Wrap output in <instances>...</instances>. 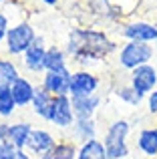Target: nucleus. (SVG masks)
<instances>
[{
  "mask_svg": "<svg viewBox=\"0 0 157 159\" xmlns=\"http://www.w3.org/2000/svg\"><path fill=\"white\" fill-rule=\"evenodd\" d=\"M65 51H67L69 58H73L81 69H87V66L99 65L111 54L119 52V47L115 40L109 39L105 30L77 26L67 34Z\"/></svg>",
  "mask_w": 157,
  "mask_h": 159,
  "instance_id": "obj_1",
  "label": "nucleus"
},
{
  "mask_svg": "<svg viewBox=\"0 0 157 159\" xmlns=\"http://www.w3.org/2000/svg\"><path fill=\"white\" fill-rule=\"evenodd\" d=\"M131 129H133V125L127 119H115L107 125L103 143H105L109 159H127L129 157V153H131V147H129Z\"/></svg>",
  "mask_w": 157,
  "mask_h": 159,
  "instance_id": "obj_2",
  "label": "nucleus"
},
{
  "mask_svg": "<svg viewBox=\"0 0 157 159\" xmlns=\"http://www.w3.org/2000/svg\"><path fill=\"white\" fill-rule=\"evenodd\" d=\"M155 57V44L149 43H135V40H125L119 47L117 52V65L125 70H135L137 66L149 65Z\"/></svg>",
  "mask_w": 157,
  "mask_h": 159,
  "instance_id": "obj_3",
  "label": "nucleus"
},
{
  "mask_svg": "<svg viewBox=\"0 0 157 159\" xmlns=\"http://www.w3.org/2000/svg\"><path fill=\"white\" fill-rule=\"evenodd\" d=\"M36 28L30 20H18L10 26L6 34V40H4L2 48L6 52V57H22L24 51L30 47L32 43L36 40Z\"/></svg>",
  "mask_w": 157,
  "mask_h": 159,
  "instance_id": "obj_4",
  "label": "nucleus"
},
{
  "mask_svg": "<svg viewBox=\"0 0 157 159\" xmlns=\"http://www.w3.org/2000/svg\"><path fill=\"white\" fill-rule=\"evenodd\" d=\"M119 34L125 40H135V43H157V24L147 22V20H129V22L121 24Z\"/></svg>",
  "mask_w": 157,
  "mask_h": 159,
  "instance_id": "obj_5",
  "label": "nucleus"
},
{
  "mask_svg": "<svg viewBox=\"0 0 157 159\" xmlns=\"http://www.w3.org/2000/svg\"><path fill=\"white\" fill-rule=\"evenodd\" d=\"M129 85L145 99L149 93H153L157 89V66L153 62H149V65L137 66L135 70H131L129 73Z\"/></svg>",
  "mask_w": 157,
  "mask_h": 159,
  "instance_id": "obj_6",
  "label": "nucleus"
},
{
  "mask_svg": "<svg viewBox=\"0 0 157 159\" xmlns=\"http://www.w3.org/2000/svg\"><path fill=\"white\" fill-rule=\"evenodd\" d=\"M77 121V115L73 111V99L71 95H63V97H55L51 109V117L48 123L55 125L56 129H71Z\"/></svg>",
  "mask_w": 157,
  "mask_h": 159,
  "instance_id": "obj_7",
  "label": "nucleus"
},
{
  "mask_svg": "<svg viewBox=\"0 0 157 159\" xmlns=\"http://www.w3.org/2000/svg\"><path fill=\"white\" fill-rule=\"evenodd\" d=\"M47 43H44V36H36V40L30 44V47L24 51V54L20 57V62L22 66L28 70V73L34 75H44V58H47Z\"/></svg>",
  "mask_w": 157,
  "mask_h": 159,
  "instance_id": "obj_8",
  "label": "nucleus"
},
{
  "mask_svg": "<svg viewBox=\"0 0 157 159\" xmlns=\"http://www.w3.org/2000/svg\"><path fill=\"white\" fill-rule=\"evenodd\" d=\"M101 87V79L89 69H77L73 70L71 79V97H87L95 95Z\"/></svg>",
  "mask_w": 157,
  "mask_h": 159,
  "instance_id": "obj_9",
  "label": "nucleus"
},
{
  "mask_svg": "<svg viewBox=\"0 0 157 159\" xmlns=\"http://www.w3.org/2000/svg\"><path fill=\"white\" fill-rule=\"evenodd\" d=\"M71 79L73 70L63 69V70H47L40 77V85L55 97H63V95H71Z\"/></svg>",
  "mask_w": 157,
  "mask_h": 159,
  "instance_id": "obj_10",
  "label": "nucleus"
},
{
  "mask_svg": "<svg viewBox=\"0 0 157 159\" xmlns=\"http://www.w3.org/2000/svg\"><path fill=\"white\" fill-rule=\"evenodd\" d=\"M56 141L59 139L55 137L52 131H48V129H44V127H38V129L34 127V131H32V135H30V141H28V145H26V151L30 153L32 157L40 159L44 153H48L55 147Z\"/></svg>",
  "mask_w": 157,
  "mask_h": 159,
  "instance_id": "obj_11",
  "label": "nucleus"
},
{
  "mask_svg": "<svg viewBox=\"0 0 157 159\" xmlns=\"http://www.w3.org/2000/svg\"><path fill=\"white\" fill-rule=\"evenodd\" d=\"M10 93H12V99H14L16 107L26 109V107L32 105V99H34V93H36V85L28 77H18L10 85Z\"/></svg>",
  "mask_w": 157,
  "mask_h": 159,
  "instance_id": "obj_12",
  "label": "nucleus"
},
{
  "mask_svg": "<svg viewBox=\"0 0 157 159\" xmlns=\"http://www.w3.org/2000/svg\"><path fill=\"white\" fill-rule=\"evenodd\" d=\"M71 99H73V111H75V115L83 117V119L95 117L99 107H101V103H103V97L99 93L87 95V97H71Z\"/></svg>",
  "mask_w": 157,
  "mask_h": 159,
  "instance_id": "obj_13",
  "label": "nucleus"
},
{
  "mask_svg": "<svg viewBox=\"0 0 157 159\" xmlns=\"http://www.w3.org/2000/svg\"><path fill=\"white\" fill-rule=\"evenodd\" d=\"M52 103H55V95H51L43 85H36V93H34V99H32V105H30L32 113H34L38 119L48 121Z\"/></svg>",
  "mask_w": 157,
  "mask_h": 159,
  "instance_id": "obj_14",
  "label": "nucleus"
},
{
  "mask_svg": "<svg viewBox=\"0 0 157 159\" xmlns=\"http://www.w3.org/2000/svg\"><path fill=\"white\" fill-rule=\"evenodd\" d=\"M135 147L145 157H157V127H143L137 133Z\"/></svg>",
  "mask_w": 157,
  "mask_h": 159,
  "instance_id": "obj_15",
  "label": "nucleus"
},
{
  "mask_svg": "<svg viewBox=\"0 0 157 159\" xmlns=\"http://www.w3.org/2000/svg\"><path fill=\"white\" fill-rule=\"evenodd\" d=\"M32 131H34V127H32L30 121H14V123H10V135H8V141L14 143L16 147H20V149H26Z\"/></svg>",
  "mask_w": 157,
  "mask_h": 159,
  "instance_id": "obj_16",
  "label": "nucleus"
},
{
  "mask_svg": "<svg viewBox=\"0 0 157 159\" xmlns=\"http://www.w3.org/2000/svg\"><path fill=\"white\" fill-rule=\"evenodd\" d=\"M73 131V137L78 141V143H85V141L89 139H97V121H95V117H91V119H83V117H77L75 125L71 127Z\"/></svg>",
  "mask_w": 157,
  "mask_h": 159,
  "instance_id": "obj_17",
  "label": "nucleus"
},
{
  "mask_svg": "<svg viewBox=\"0 0 157 159\" xmlns=\"http://www.w3.org/2000/svg\"><path fill=\"white\" fill-rule=\"evenodd\" d=\"M77 159H109L103 139L97 137V139H89L85 143H78Z\"/></svg>",
  "mask_w": 157,
  "mask_h": 159,
  "instance_id": "obj_18",
  "label": "nucleus"
},
{
  "mask_svg": "<svg viewBox=\"0 0 157 159\" xmlns=\"http://www.w3.org/2000/svg\"><path fill=\"white\" fill-rule=\"evenodd\" d=\"M77 151H78V143L71 139H59L55 143V147L48 153H44L40 159H77Z\"/></svg>",
  "mask_w": 157,
  "mask_h": 159,
  "instance_id": "obj_19",
  "label": "nucleus"
},
{
  "mask_svg": "<svg viewBox=\"0 0 157 159\" xmlns=\"http://www.w3.org/2000/svg\"><path fill=\"white\" fill-rule=\"evenodd\" d=\"M44 69L47 70H63L69 69V54L65 48L56 47V44H51L47 48V58H44ZM44 70V73H47Z\"/></svg>",
  "mask_w": 157,
  "mask_h": 159,
  "instance_id": "obj_20",
  "label": "nucleus"
},
{
  "mask_svg": "<svg viewBox=\"0 0 157 159\" xmlns=\"http://www.w3.org/2000/svg\"><path fill=\"white\" fill-rule=\"evenodd\" d=\"M18 77H22V75H20L18 65L12 61V57H6V54L0 57V85L10 87Z\"/></svg>",
  "mask_w": 157,
  "mask_h": 159,
  "instance_id": "obj_21",
  "label": "nucleus"
},
{
  "mask_svg": "<svg viewBox=\"0 0 157 159\" xmlns=\"http://www.w3.org/2000/svg\"><path fill=\"white\" fill-rule=\"evenodd\" d=\"M87 6L97 16H101V18H107V20H119L121 18V14L111 6V0H87Z\"/></svg>",
  "mask_w": 157,
  "mask_h": 159,
  "instance_id": "obj_22",
  "label": "nucleus"
},
{
  "mask_svg": "<svg viewBox=\"0 0 157 159\" xmlns=\"http://www.w3.org/2000/svg\"><path fill=\"white\" fill-rule=\"evenodd\" d=\"M16 103L12 99L10 87H2L0 89V121H10L16 113Z\"/></svg>",
  "mask_w": 157,
  "mask_h": 159,
  "instance_id": "obj_23",
  "label": "nucleus"
},
{
  "mask_svg": "<svg viewBox=\"0 0 157 159\" xmlns=\"http://www.w3.org/2000/svg\"><path fill=\"white\" fill-rule=\"evenodd\" d=\"M0 159H38V157H32L26 149L16 147L10 141H0Z\"/></svg>",
  "mask_w": 157,
  "mask_h": 159,
  "instance_id": "obj_24",
  "label": "nucleus"
},
{
  "mask_svg": "<svg viewBox=\"0 0 157 159\" xmlns=\"http://www.w3.org/2000/svg\"><path fill=\"white\" fill-rule=\"evenodd\" d=\"M115 95L119 97V101H123L125 105H131V107H139V103L143 101V97H141V95H139L131 85H123V87H119Z\"/></svg>",
  "mask_w": 157,
  "mask_h": 159,
  "instance_id": "obj_25",
  "label": "nucleus"
},
{
  "mask_svg": "<svg viewBox=\"0 0 157 159\" xmlns=\"http://www.w3.org/2000/svg\"><path fill=\"white\" fill-rule=\"evenodd\" d=\"M10 26H12V20L8 18V14L4 10H0V47H2L4 40H6V34H8V30H10Z\"/></svg>",
  "mask_w": 157,
  "mask_h": 159,
  "instance_id": "obj_26",
  "label": "nucleus"
},
{
  "mask_svg": "<svg viewBox=\"0 0 157 159\" xmlns=\"http://www.w3.org/2000/svg\"><path fill=\"white\" fill-rule=\"evenodd\" d=\"M145 103H147V111H149V115L157 117V89L145 97Z\"/></svg>",
  "mask_w": 157,
  "mask_h": 159,
  "instance_id": "obj_27",
  "label": "nucleus"
},
{
  "mask_svg": "<svg viewBox=\"0 0 157 159\" xmlns=\"http://www.w3.org/2000/svg\"><path fill=\"white\" fill-rule=\"evenodd\" d=\"M10 135V121H0V141H8Z\"/></svg>",
  "mask_w": 157,
  "mask_h": 159,
  "instance_id": "obj_28",
  "label": "nucleus"
},
{
  "mask_svg": "<svg viewBox=\"0 0 157 159\" xmlns=\"http://www.w3.org/2000/svg\"><path fill=\"white\" fill-rule=\"evenodd\" d=\"M40 2H43L44 6H56V4H59V0H40Z\"/></svg>",
  "mask_w": 157,
  "mask_h": 159,
  "instance_id": "obj_29",
  "label": "nucleus"
},
{
  "mask_svg": "<svg viewBox=\"0 0 157 159\" xmlns=\"http://www.w3.org/2000/svg\"><path fill=\"white\" fill-rule=\"evenodd\" d=\"M6 2H10V0H0V6H4Z\"/></svg>",
  "mask_w": 157,
  "mask_h": 159,
  "instance_id": "obj_30",
  "label": "nucleus"
},
{
  "mask_svg": "<svg viewBox=\"0 0 157 159\" xmlns=\"http://www.w3.org/2000/svg\"><path fill=\"white\" fill-rule=\"evenodd\" d=\"M20 2H30V0H20Z\"/></svg>",
  "mask_w": 157,
  "mask_h": 159,
  "instance_id": "obj_31",
  "label": "nucleus"
},
{
  "mask_svg": "<svg viewBox=\"0 0 157 159\" xmlns=\"http://www.w3.org/2000/svg\"><path fill=\"white\" fill-rule=\"evenodd\" d=\"M155 51H157V43H155Z\"/></svg>",
  "mask_w": 157,
  "mask_h": 159,
  "instance_id": "obj_32",
  "label": "nucleus"
},
{
  "mask_svg": "<svg viewBox=\"0 0 157 159\" xmlns=\"http://www.w3.org/2000/svg\"><path fill=\"white\" fill-rule=\"evenodd\" d=\"M2 87H4V85H0V89H2Z\"/></svg>",
  "mask_w": 157,
  "mask_h": 159,
  "instance_id": "obj_33",
  "label": "nucleus"
},
{
  "mask_svg": "<svg viewBox=\"0 0 157 159\" xmlns=\"http://www.w3.org/2000/svg\"><path fill=\"white\" fill-rule=\"evenodd\" d=\"M0 57H2V54H0Z\"/></svg>",
  "mask_w": 157,
  "mask_h": 159,
  "instance_id": "obj_34",
  "label": "nucleus"
}]
</instances>
